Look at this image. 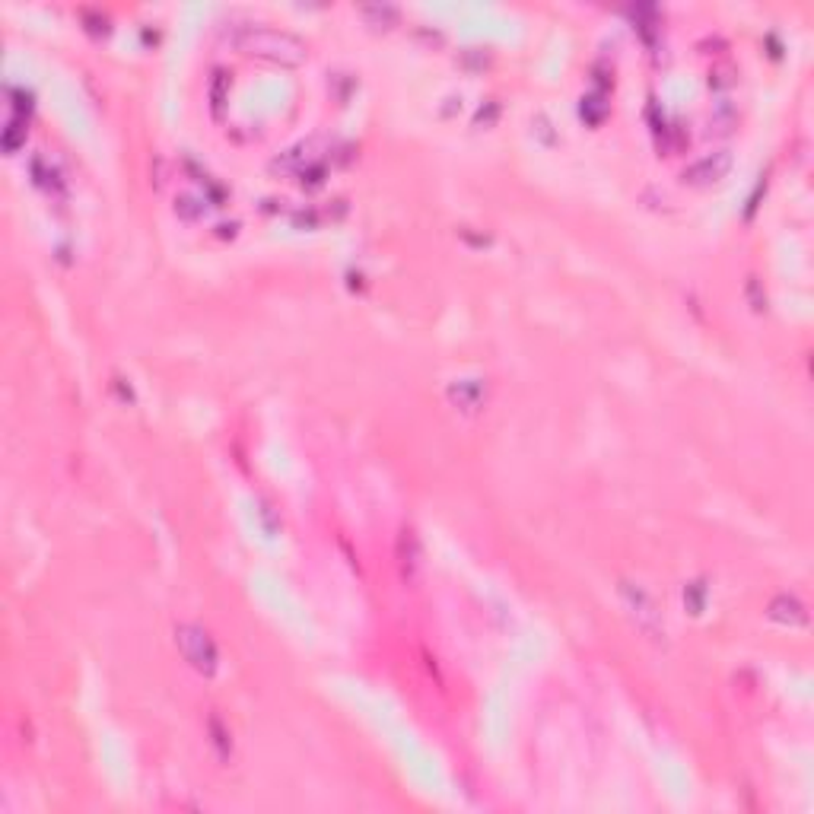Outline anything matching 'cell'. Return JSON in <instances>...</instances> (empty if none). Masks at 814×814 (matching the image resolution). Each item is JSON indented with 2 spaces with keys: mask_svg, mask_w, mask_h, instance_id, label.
Returning <instances> with one entry per match:
<instances>
[{
  "mask_svg": "<svg viewBox=\"0 0 814 814\" xmlns=\"http://www.w3.org/2000/svg\"><path fill=\"white\" fill-rule=\"evenodd\" d=\"M239 48L258 58L280 61V64H299L305 58V45L290 32L277 29H245L239 38Z\"/></svg>",
  "mask_w": 814,
  "mask_h": 814,
  "instance_id": "1",
  "label": "cell"
},
{
  "mask_svg": "<svg viewBox=\"0 0 814 814\" xmlns=\"http://www.w3.org/2000/svg\"><path fill=\"white\" fill-rule=\"evenodd\" d=\"M175 646H179V652L185 655V661H188L195 671H201V675H213V671H217V659H220L217 646H213V640L201 630V627H195V624L179 627V630H175Z\"/></svg>",
  "mask_w": 814,
  "mask_h": 814,
  "instance_id": "2",
  "label": "cell"
},
{
  "mask_svg": "<svg viewBox=\"0 0 814 814\" xmlns=\"http://www.w3.org/2000/svg\"><path fill=\"white\" fill-rule=\"evenodd\" d=\"M620 598H624L627 610H630V618L636 620V627L646 633L649 640H661V636H665L661 614H659V608H655L652 595H649L646 589L633 586V582H620Z\"/></svg>",
  "mask_w": 814,
  "mask_h": 814,
  "instance_id": "3",
  "label": "cell"
},
{
  "mask_svg": "<svg viewBox=\"0 0 814 814\" xmlns=\"http://www.w3.org/2000/svg\"><path fill=\"white\" fill-rule=\"evenodd\" d=\"M398 567H401V579L404 582H417L420 576V541H417L414 528H404L398 538Z\"/></svg>",
  "mask_w": 814,
  "mask_h": 814,
  "instance_id": "4",
  "label": "cell"
},
{
  "mask_svg": "<svg viewBox=\"0 0 814 814\" xmlns=\"http://www.w3.org/2000/svg\"><path fill=\"white\" fill-rule=\"evenodd\" d=\"M728 166H732V160H728V153H712V156H706V160L694 162L687 172H684V179H691L694 185H706V182H719L722 175L728 172Z\"/></svg>",
  "mask_w": 814,
  "mask_h": 814,
  "instance_id": "5",
  "label": "cell"
},
{
  "mask_svg": "<svg viewBox=\"0 0 814 814\" xmlns=\"http://www.w3.org/2000/svg\"><path fill=\"white\" fill-rule=\"evenodd\" d=\"M449 398L455 401L461 411H478V407L484 404V388H480V382H474V378H461L458 386L449 388Z\"/></svg>",
  "mask_w": 814,
  "mask_h": 814,
  "instance_id": "6",
  "label": "cell"
},
{
  "mask_svg": "<svg viewBox=\"0 0 814 814\" xmlns=\"http://www.w3.org/2000/svg\"><path fill=\"white\" fill-rule=\"evenodd\" d=\"M32 175H36V185H42L45 191H54L61 185V175H58V169L51 166L45 156H38V160H32Z\"/></svg>",
  "mask_w": 814,
  "mask_h": 814,
  "instance_id": "7",
  "label": "cell"
},
{
  "mask_svg": "<svg viewBox=\"0 0 814 814\" xmlns=\"http://www.w3.org/2000/svg\"><path fill=\"white\" fill-rule=\"evenodd\" d=\"M700 595H703V586H700V582H691V586L684 589V598H694V614H700V608H703V604H700Z\"/></svg>",
  "mask_w": 814,
  "mask_h": 814,
  "instance_id": "8",
  "label": "cell"
}]
</instances>
